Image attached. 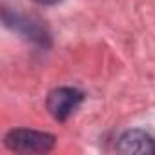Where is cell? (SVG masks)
I'll list each match as a JSON object with an SVG mask.
<instances>
[{"instance_id":"6da1fadb","label":"cell","mask_w":155,"mask_h":155,"mask_svg":"<svg viewBox=\"0 0 155 155\" xmlns=\"http://www.w3.org/2000/svg\"><path fill=\"white\" fill-rule=\"evenodd\" d=\"M4 144L11 151H18V153H46L53 150L55 137L44 131L18 128V130H11L6 135Z\"/></svg>"},{"instance_id":"7a4b0ae2","label":"cell","mask_w":155,"mask_h":155,"mask_svg":"<svg viewBox=\"0 0 155 155\" xmlns=\"http://www.w3.org/2000/svg\"><path fill=\"white\" fill-rule=\"evenodd\" d=\"M84 95L75 88H57L48 97V111L55 120L69 119L82 104Z\"/></svg>"},{"instance_id":"3957f363","label":"cell","mask_w":155,"mask_h":155,"mask_svg":"<svg viewBox=\"0 0 155 155\" xmlns=\"http://www.w3.org/2000/svg\"><path fill=\"white\" fill-rule=\"evenodd\" d=\"M117 151L128 155H151L155 153V139L142 130H130L120 135Z\"/></svg>"},{"instance_id":"277c9868","label":"cell","mask_w":155,"mask_h":155,"mask_svg":"<svg viewBox=\"0 0 155 155\" xmlns=\"http://www.w3.org/2000/svg\"><path fill=\"white\" fill-rule=\"evenodd\" d=\"M4 20L8 26H11L13 29H18L20 33H24L28 38L38 42V44H44L48 42V35H46V29H42L38 24H33L31 20L24 18V17H18V15H9L6 13L4 15Z\"/></svg>"},{"instance_id":"5b68a950","label":"cell","mask_w":155,"mask_h":155,"mask_svg":"<svg viewBox=\"0 0 155 155\" xmlns=\"http://www.w3.org/2000/svg\"><path fill=\"white\" fill-rule=\"evenodd\" d=\"M33 2H37V4H42V6H53V4H58V2H62V0H33Z\"/></svg>"}]
</instances>
